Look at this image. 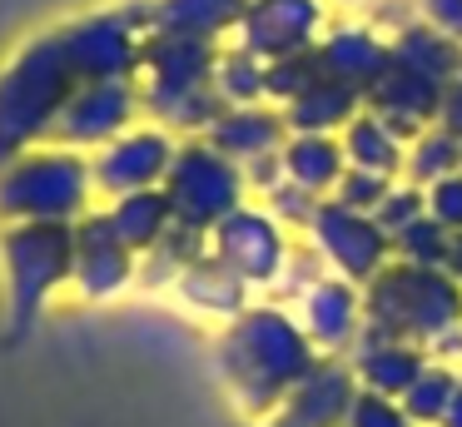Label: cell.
<instances>
[{
    "mask_svg": "<svg viewBox=\"0 0 462 427\" xmlns=\"http://www.w3.org/2000/svg\"><path fill=\"white\" fill-rule=\"evenodd\" d=\"M144 115L140 105V79H85L70 99H65L60 119L51 129V144L95 154L125 129H134Z\"/></svg>",
    "mask_w": 462,
    "mask_h": 427,
    "instance_id": "obj_8",
    "label": "cell"
},
{
    "mask_svg": "<svg viewBox=\"0 0 462 427\" xmlns=\"http://www.w3.org/2000/svg\"><path fill=\"white\" fill-rule=\"evenodd\" d=\"M398 184V179H383V174H368V169H343V179H338V189H333V204H343V209H358V214H378V204H383V194Z\"/></svg>",
    "mask_w": 462,
    "mask_h": 427,
    "instance_id": "obj_31",
    "label": "cell"
},
{
    "mask_svg": "<svg viewBox=\"0 0 462 427\" xmlns=\"http://www.w3.org/2000/svg\"><path fill=\"white\" fill-rule=\"evenodd\" d=\"M422 214H428V194H422L418 184H408V179H398V184L383 194V204H378V214H373V218H378V228L393 238L398 228H408L412 218H422Z\"/></svg>",
    "mask_w": 462,
    "mask_h": 427,
    "instance_id": "obj_32",
    "label": "cell"
},
{
    "mask_svg": "<svg viewBox=\"0 0 462 427\" xmlns=\"http://www.w3.org/2000/svg\"><path fill=\"white\" fill-rule=\"evenodd\" d=\"M209 139L219 154H229L239 169L259 164V159H273L289 139V125H283L279 105H229L219 119L209 125Z\"/></svg>",
    "mask_w": 462,
    "mask_h": 427,
    "instance_id": "obj_19",
    "label": "cell"
},
{
    "mask_svg": "<svg viewBox=\"0 0 462 427\" xmlns=\"http://www.w3.org/2000/svg\"><path fill=\"white\" fill-rule=\"evenodd\" d=\"M95 214L90 154L35 144L0 169V224H80Z\"/></svg>",
    "mask_w": 462,
    "mask_h": 427,
    "instance_id": "obj_5",
    "label": "cell"
},
{
    "mask_svg": "<svg viewBox=\"0 0 462 427\" xmlns=\"http://www.w3.org/2000/svg\"><path fill=\"white\" fill-rule=\"evenodd\" d=\"M428 194V214L438 218L448 234H462V169L448 179H438L432 189H422Z\"/></svg>",
    "mask_w": 462,
    "mask_h": 427,
    "instance_id": "obj_34",
    "label": "cell"
},
{
    "mask_svg": "<svg viewBox=\"0 0 462 427\" xmlns=\"http://www.w3.org/2000/svg\"><path fill=\"white\" fill-rule=\"evenodd\" d=\"M388 55H393V65H408L428 79H442V85H452V79H457V65H462V45L442 40L438 30H428L422 20L402 25L398 35L388 40Z\"/></svg>",
    "mask_w": 462,
    "mask_h": 427,
    "instance_id": "obj_25",
    "label": "cell"
},
{
    "mask_svg": "<svg viewBox=\"0 0 462 427\" xmlns=\"http://www.w3.org/2000/svg\"><path fill=\"white\" fill-rule=\"evenodd\" d=\"M438 427H462V383H457V393H452V403H448V413H442Z\"/></svg>",
    "mask_w": 462,
    "mask_h": 427,
    "instance_id": "obj_37",
    "label": "cell"
},
{
    "mask_svg": "<svg viewBox=\"0 0 462 427\" xmlns=\"http://www.w3.org/2000/svg\"><path fill=\"white\" fill-rule=\"evenodd\" d=\"M174 149L180 139L160 125H134L125 129L120 139H110L105 149L90 154L95 169V194L105 199H125V194H140V189H164L174 164Z\"/></svg>",
    "mask_w": 462,
    "mask_h": 427,
    "instance_id": "obj_11",
    "label": "cell"
},
{
    "mask_svg": "<svg viewBox=\"0 0 462 427\" xmlns=\"http://www.w3.org/2000/svg\"><path fill=\"white\" fill-rule=\"evenodd\" d=\"M323 40V0H249L234 45L259 60H289Z\"/></svg>",
    "mask_w": 462,
    "mask_h": 427,
    "instance_id": "obj_12",
    "label": "cell"
},
{
    "mask_svg": "<svg viewBox=\"0 0 462 427\" xmlns=\"http://www.w3.org/2000/svg\"><path fill=\"white\" fill-rule=\"evenodd\" d=\"M279 169H283V184H293L299 194L323 204L338 189L348 159H343L338 135H289L279 149Z\"/></svg>",
    "mask_w": 462,
    "mask_h": 427,
    "instance_id": "obj_20",
    "label": "cell"
},
{
    "mask_svg": "<svg viewBox=\"0 0 462 427\" xmlns=\"http://www.w3.org/2000/svg\"><path fill=\"white\" fill-rule=\"evenodd\" d=\"M209 258L229 268L244 288H263L289 264V234H283V224L269 209L244 204L209 234Z\"/></svg>",
    "mask_w": 462,
    "mask_h": 427,
    "instance_id": "obj_10",
    "label": "cell"
},
{
    "mask_svg": "<svg viewBox=\"0 0 462 427\" xmlns=\"http://www.w3.org/2000/svg\"><path fill=\"white\" fill-rule=\"evenodd\" d=\"M338 144H343L348 169H368V174H383V179H402L408 139H402L383 115H373L368 105H363V115L348 119V129L338 135Z\"/></svg>",
    "mask_w": 462,
    "mask_h": 427,
    "instance_id": "obj_24",
    "label": "cell"
},
{
    "mask_svg": "<svg viewBox=\"0 0 462 427\" xmlns=\"http://www.w3.org/2000/svg\"><path fill=\"white\" fill-rule=\"evenodd\" d=\"M428 363H432L428 348L388 338V333H378V328H368V323H363L358 343L348 348V367H353V377H358V387L363 393H383V397H402L412 387V377H418Z\"/></svg>",
    "mask_w": 462,
    "mask_h": 427,
    "instance_id": "obj_17",
    "label": "cell"
},
{
    "mask_svg": "<svg viewBox=\"0 0 462 427\" xmlns=\"http://www.w3.org/2000/svg\"><path fill=\"white\" fill-rule=\"evenodd\" d=\"M319 65L323 75H333L338 85H348L353 95L368 99V89L388 75L393 55H388V40L373 35L368 25H338V30H323L319 45Z\"/></svg>",
    "mask_w": 462,
    "mask_h": 427,
    "instance_id": "obj_18",
    "label": "cell"
},
{
    "mask_svg": "<svg viewBox=\"0 0 462 427\" xmlns=\"http://www.w3.org/2000/svg\"><path fill=\"white\" fill-rule=\"evenodd\" d=\"M448 274L462 283V234H452V254H448Z\"/></svg>",
    "mask_w": 462,
    "mask_h": 427,
    "instance_id": "obj_38",
    "label": "cell"
},
{
    "mask_svg": "<svg viewBox=\"0 0 462 427\" xmlns=\"http://www.w3.org/2000/svg\"><path fill=\"white\" fill-rule=\"evenodd\" d=\"M309 238H313L323 264L358 288L393 258V238L378 228V218L358 214V209H343V204H333V199H323V204L313 209Z\"/></svg>",
    "mask_w": 462,
    "mask_h": 427,
    "instance_id": "obj_9",
    "label": "cell"
},
{
    "mask_svg": "<svg viewBox=\"0 0 462 427\" xmlns=\"http://www.w3.org/2000/svg\"><path fill=\"white\" fill-rule=\"evenodd\" d=\"M214 363H219V377L229 387V397L239 403V413L263 422L323 363V353L309 343V333L299 328L293 313H283L273 303H249L219 333Z\"/></svg>",
    "mask_w": 462,
    "mask_h": 427,
    "instance_id": "obj_1",
    "label": "cell"
},
{
    "mask_svg": "<svg viewBox=\"0 0 462 427\" xmlns=\"http://www.w3.org/2000/svg\"><path fill=\"white\" fill-rule=\"evenodd\" d=\"M214 89L229 105H269V60L249 55L244 45H224L214 65Z\"/></svg>",
    "mask_w": 462,
    "mask_h": 427,
    "instance_id": "obj_26",
    "label": "cell"
},
{
    "mask_svg": "<svg viewBox=\"0 0 462 427\" xmlns=\"http://www.w3.org/2000/svg\"><path fill=\"white\" fill-rule=\"evenodd\" d=\"M363 323L388 338H402V343L432 348L452 328H462V283L448 268L388 258L363 283Z\"/></svg>",
    "mask_w": 462,
    "mask_h": 427,
    "instance_id": "obj_4",
    "label": "cell"
},
{
    "mask_svg": "<svg viewBox=\"0 0 462 427\" xmlns=\"http://www.w3.org/2000/svg\"><path fill=\"white\" fill-rule=\"evenodd\" d=\"M457 383H462L457 367L432 357V363L412 377V387L398 397V403H402V413H408L418 427H438L442 413H448V403H452V393H457Z\"/></svg>",
    "mask_w": 462,
    "mask_h": 427,
    "instance_id": "obj_29",
    "label": "cell"
},
{
    "mask_svg": "<svg viewBox=\"0 0 462 427\" xmlns=\"http://www.w3.org/2000/svg\"><path fill=\"white\" fill-rule=\"evenodd\" d=\"M80 65L70 55L65 30L35 35L11 65L0 70V169L21 159L25 149L51 144L65 99L80 89Z\"/></svg>",
    "mask_w": 462,
    "mask_h": 427,
    "instance_id": "obj_2",
    "label": "cell"
},
{
    "mask_svg": "<svg viewBox=\"0 0 462 427\" xmlns=\"http://www.w3.org/2000/svg\"><path fill=\"white\" fill-rule=\"evenodd\" d=\"M134 258L140 254L110 228L105 209L100 214H85L80 224H75V274H70V283L80 288L85 298H115L134 278Z\"/></svg>",
    "mask_w": 462,
    "mask_h": 427,
    "instance_id": "obj_15",
    "label": "cell"
},
{
    "mask_svg": "<svg viewBox=\"0 0 462 427\" xmlns=\"http://www.w3.org/2000/svg\"><path fill=\"white\" fill-rule=\"evenodd\" d=\"M412 15L428 30H438L442 40L462 45V0H412Z\"/></svg>",
    "mask_w": 462,
    "mask_h": 427,
    "instance_id": "obj_35",
    "label": "cell"
},
{
    "mask_svg": "<svg viewBox=\"0 0 462 427\" xmlns=\"http://www.w3.org/2000/svg\"><path fill=\"white\" fill-rule=\"evenodd\" d=\"M462 169V139L448 135L442 125H428L418 139L408 144V159H402V179L418 189H432L438 179L457 174Z\"/></svg>",
    "mask_w": 462,
    "mask_h": 427,
    "instance_id": "obj_27",
    "label": "cell"
},
{
    "mask_svg": "<svg viewBox=\"0 0 462 427\" xmlns=\"http://www.w3.org/2000/svg\"><path fill=\"white\" fill-rule=\"evenodd\" d=\"M0 274H5V343H25L55 288H65L75 274V224H5Z\"/></svg>",
    "mask_w": 462,
    "mask_h": 427,
    "instance_id": "obj_6",
    "label": "cell"
},
{
    "mask_svg": "<svg viewBox=\"0 0 462 427\" xmlns=\"http://www.w3.org/2000/svg\"><path fill=\"white\" fill-rule=\"evenodd\" d=\"M244 10L249 0H144V25L219 45V35L239 30Z\"/></svg>",
    "mask_w": 462,
    "mask_h": 427,
    "instance_id": "obj_22",
    "label": "cell"
},
{
    "mask_svg": "<svg viewBox=\"0 0 462 427\" xmlns=\"http://www.w3.org/2000/svg\"><path fill=\"white\" fill-rule=\"evenodd\" d=\"M353 397H358V377H353L348 357H323V363L263 417V427H343Z\"/></svg>",
    "mask_w": 462,
    "mask_h": 427,
    "instance_id": "obj_13",
    "label": "cell"
},
{
    "mask_svg": "<svg viewBox=\"0 0 462 427\" xmlns=\"http://www.w3.org/2000/svg\"><path fill=\"white\" fill-rule=\"evenodd\" d=\"M214 65H219V45L189 35H170V30H144L140 45V105L154 115L160 129H180V135L199 139L209 125L224 115V99L214 89Z\"/></svg>",
    "mask_w": 462,
    "mask_h": 427,
    "instance_id": "obj_3",
    "label": "cell"
},
{
    "mask_svg": "<svg viewBox=\"0 0 462 427\" xmlns=\"http://www.w3.org/2000/svg\"><path fill=\"white\" fill-rule=\"evenodd\" d=\"M180 283H184V293H189L199 308H209V313H229L234 318V313H244V308H249V288H244L224 264H214L209 254H204L199 264L184 268Z\"/></svg>",
    "mask_w": 462,
    "mask_h": 427,
    "instance_id": "obj_28",
    "label": "cell"
},
{
    "mask_svg": "<svg viewBox=\"0 0 462 427\" xmlns=\"http://www.w3.org/2000/svg\"><path fill=\"white\" fill-rule=\"evenodd\" d=\"M438 125L448 129V135H457V139H462V85H457V79H452V85H448V95H442Z\"/></svg>",
    "mask_w": 462,
    "mask_h": 427,
    "instance_id": "obj_36",
    "label": "cell"
},
{
    "mask_svg": "<svg viewBox=\"0 0 462 427\" xmlns=\"http://www.w3.org/2000/svg\"><path fill=\"white\" fill-rule=\"evenodd\" d=\"M289 135H343L353 115H363V95H353L348 85H338L333 75H319L313 85H303L293 99L279 105Z\"/></svg>",
    "mask_w": 462,
    "mask_h": 427,
    "instance_id": "obj_21",
    "label": "cell"
},
{
    "mask_svg": "<svg viewBox=\"0 0 462 427\" xmlns=\"http://www.w3.org/2000/svg\"><path fill=\"white\" fill-rule=\"evenodd\" d=\"M442 95H448L442 79H428V75H418V70H408V65H388V75L368 89L363 105H368L373 115H383L412 144L428 125H438Z\"/></svg>",
    "mask_w": 462,
    "mask_h": 427,
    "instance_id": "obj_16",
    "label": "cell"
},
{
    "mask_svg": "<svg viewBox=\"0 0 462 427\" xmlns=\"http://www.w3.org/2000/svg\"><path fill=\"white\" fill-rule=\"evenodd\" d=\"M338 5H368V0H338Z\"/></svg>",
    "mask_w": 462,
    "mask_h": 427,
    "instance_id": "obj_39",
    "label": "cell"
},
{
    "mask_svg": "<svg viewBox=\"0 0 462 427\" xmlns=\"http://www.w3.org/2000/svg\"><path fill=\"white\" fill-rule=\"evenodd\" d=\"M299 328L323 357H343L363 333V288L338 274L313 278L299 298Z\"/></svg>",
    "mask_w": 462,
    "mask_h": 427,
    "instance_id": "obj_14",
    "label": "cell"
},
{
    "mask_svg": "<svg viewBox=\"0 0 462 427\" xmlns=\"http://www.w3.org/2000/svg\"><path fill=\"white\" fill-rule=\"evenodd\" d=\"M105 218H110V228H115V234H120L140 258H150L154 248H160L164 238L174 234V228H180L174 204H170V194H164V189H140V194L110 199Z\"/></svg>",
    "mask_w": 462,
    "mask_h": 427,
    "instance_id": "obj_23",
    "label": "cell"
},
{
    "mask_svg": "<svg viewBox=\"0 0 462 427\" xmlns=\"http://www.w3.org/2000/svg\"><path fill=\"white\" fill-rule=\"evenodd\" d=\"M448 254H452V234L432 214L412 218L408 228H398V234H393V258H402V264L448 268Z\"/></svg>",
    "mask_w": 462,
    "mask_h": 427,
    "instance_id": "obj_30",
    "label": "cell"
},
{
    "mask_svg": "<svg viewBox=\"0 0 462 427\" xmlns=\"http://www.w3.org/2000/svg\"><path fill=\"white\" fill-rule=\"evenodd\" d=\"M164 194H170V204H174L180 228L209 238L214 228L234 214V209H244L249 179H244V169L234 164L229 154H219V149L199 135V139H184V144L174 149Z\"/></svg>",
    "mask_w": 462,
    "mask_h": 427,
    "instance_id": "obj_7",
    "label": "cell"
},
{
    "mask_svg": "<svg viewBox=\"0 0 462 427\" xmlns=\"http://www.w3.org/2000/svg\"><path fill=\"white\" fill-rule=\"evenodd\" d=\"M457 85H462V65H457Z\"/></svg>",
    "mask_w": 462,
    "mask_h": 427,
    "instance_id": "obj_40",
    "label": "cell"
},
{
    "mask_svg": "<svg viewBox=\"0 0 462 427\" xmlns=\"http://www.w3.org/2000/svg\"><path fill=\"white\" fill-rule=\"evenodd\" d=\"M343 427H418L408 413H402V403L398 397H383V393H363L358 387V397H353V407H348V422Z\"/></svg>",
    "mask_w": 462,
    "mask_h": 427,
    "instance_id": "obj_33",
    "label": "cell"
}]
</instances>
